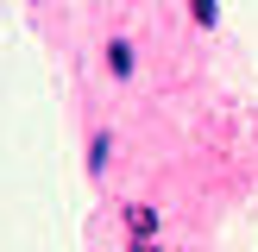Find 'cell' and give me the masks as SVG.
Returning a JSON list of instances; mask_svg holds the SVG:
<instances>
[{
  "instance_id": "obj_1",
  "label": "cell",
  "mask_w": 258,
  "mask_h": 252,
  "mask_svg": "<svg viewBox=\"0 0 258 252\" xmlns=\"http://www.w3.org/2000/svg\"><path fill=\"white\" fill-rule=\"evenodd\" d=\"M107 70H113V76H133V44H126V38L107 44Z\"/></svg>"
},
{
  "instance_id": "obj_2",
  "label": "cell",
  "mask_w": 258,
  "mask_h": 252,
  "mask_svg": "<svg viewBox=\"0 0 258 252\" xmlns=\"http://www.w3.org/2000/svg\"><path fill=\"white\" fill-rule=\"evenodd\" d=\"M126 227H133V239H151L158 233V214L151 208H126Z\"/></svg>"
},
{
  "instance_id": "obj_3",
  "label": "cell",
  "mask_w": 258,
  "mask_h": 252,
  "mask_svg": "<svg viewBox=\"0 0 258 252\" xmlns=\"http://www.w3.org/2000/svg\"><path fill=\"white\" fill-rule=\"evenodd\" d=\"M189 13H196V25H214L221 13H214V0H189Z\"/></svg>"
}]
</instances>
